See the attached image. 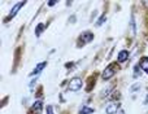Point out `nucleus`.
<instances>
[{
    "instance_id": "7ed1b4c3",
    "label": "nucleus",
    "mask_w": 148,
    "mask_h": 114,
    "mask_svg": "<svg viewBox=\"0 0 148 114\" xmlns=\"http://www.w3.org/2000/svg\"><path fill=\"white\" fill-rule=\"evenodd\" d=\"M82 84H83L82 79L79 78V76H75V78H73L72 81L69 82V91H73V92L79 91V89L82 88Z\"/></svg>"
},
{
    "instance_id": "9d476101",
    "label": "nucleus",
    "mask_w": 148,
    "mask_h": 114,
    "mask_svg": "<svg viewBox=\"0 0 148 114\" xmlns=\"http://www.w3.org/2000/svg\"><path fill=\"white\" fill-rule=\"evenodd\" d=\"M44 29H46V25H44V23H38V26L35 27V35L40 36L42 33L44 31Z\"/></svg>"
},
{
    "instance_id": "2eb2a0df",
    "label": "nucleus",
    "mask_w": 148,
    "mask_h": 114,
    "mask_svg": "<svg viewBox=\"0 0 148 114\" xmlns=\"http://www.w3.org/2000/svg\"><path fill=\"white\" fill-rule=\"evenodd\" d=\"M139 88H140V84L135 83L133 87H130V92H131V94H135V91H136V89H139Z\"/></svg>"
},
{
    "instance_id": "aec40b11",
    "label": "nucleus",
    "mask_w": 148,
    "mask_h": 114,
    "mask_svg": "<svg viewBox=\"0 0 148 114\" xmlns=\"http://www.w3.org/2000/svg\"><path fill=\"white\" fill-rule=\"evenodd\" d=\"M143 5H147L148 7V1H143Z\"/></svg>"
},
{
    "instance_id": "a211bd4d",
    "label": "nucleus",
    "mask_w": 148,
    "mask_h": 114,
    "mask_svg": "<svg viewBox=\"0 0 148 114\" xmlns=\"http://www.w3.org/2000/svg\"><path fill=\"white\" fill-rule=\"evenodd\" d=\"M47 4H48V7H53L55 4H57V1H48Z\"/></svg>"
},
{
    "instance_id": "423d86ee",
    "label": "nucleus",
    "mask_w": 148,
    "mask_h": 114,
    "mask_svg": "<svg viewBox=\"0 0 148 114\" xmlns=\"http://www.w3.org/2000/svg\"><path fill=\"white\" fill-rule=\"evenodd\" d=\"M46 66H47V61H43V62L38 63V65L35 66V69H34V70L31 71V74H30V75L33 76V75H35V74H36V75H39V74L42 73V70H43V69L46 68Z\"/></svg>"
},
{
    "instance_id": "dca6fc26",
    "label": "nucleus",
    "mask_w": 148,
    "mask_h": 114,
    "mask_svg": "<svg viewBox=\"0 0 148 114\" xmlns=\"http://www.w3.org/2000/svg\"><path fill=\"white\" fill-rule=\"evenodd\" d=\"M46 112H47V114H55L53 113V106H52V105H47V106H46Z\"/></svg>"
},
{
    "instance_id": "f3484780",
    "label": "nucleus",
    "mask_w": 148,
    "mask_h": 114,
    "mask_svg": "<svg viewBox=\"0 0 148 114\" xmlns=\"http://www.w3.org/2000/svg\"><path fill=\"white\" fill-rule=\"evenodd\" d=\"M75 18H77V17H75V16H74V14H73V16H70V18H69V22H70V23H74V22H75Z\"/></svg>"
},
{
    "instance_id": "f03ea898",
    "label": "nucleus",
    "mask_w": 148,
    "mask_h": 114,
    "mask_svg": "<svg viewBox=\"0 0 148 114\" xmlns=\"http://www.w3.org/2000/svg\"><path fill=\"white\" fill-rule=\"evenodd\" d=\"M117 73V69H116V65H109L108 68H105L104 69V71H103V74H101V78L104 79V81H108V79H110L114 74Z\"/></svg>"
},
{
    "instance_id": "f8f14e48",
    "label": "nucleus",
    "mask_w": 148,
    "mask_h": 114,
    "mask_svg": "<svg viewBox=\"0 0 148 114\" xmlns=\"http://www.w3.org/2000/svg\"><path fill=\"white\" fill-rule=\"evenodd\" d=\"M95 110L92 109V108H90V106H83L81 110H79V114H92Z\"/></svg>"
},
{
    "instance_id": "ddd939ff",
    "label": "nucleus",
    "mask_w": 148,
    "mask_h": 114,
    "mask_svg": "<svg viewBox=\"0 0 148 114\" xmlns=\"http://www.w3.org/2000/svg\"><path fill=\"white\" fill-rule=\"evenodd\" d=\"M130 26H131V31H133V34H136V25H135V20H134V17H131V20H130Z\"/></svg>"
},
{
    "instance_id": "4468645a",
    "label": "nucleus",
    "mask_w": 148,
    "mask_h": 114,
    "mask_svg": "<svg viewBox=\"0 0 148 114\" xmlns=\"http://www.w3.org/2000/svg\"><path fill=\"white\" fill-rule=\"evenodd\" d=\"M112 88H113L112 86H109L108 88H104V89L101 91V96L104 97V96H107V95H109V94H110V89H112Z\"/></svg>"
},
{
    "instance_id": "0eeeda50",
    "label": "nucleus",
    "mask_w": 148,
    "mask_h": 114,
    "mask_svg": "<svg viewBox=\"0 0 148 114\" xmlns=\"http://www.w3.org/2000/svg\"><path fill=\"white\" fill-rule=\"evenodd\" d=\"M127 58H129V51L122 49V51L118 52V56H117L118 62H125V61H127Z\"/></svg>"
},
{
    "instance_id": "6ab92c4d",
    "label": "nucleus",
    "mask_w": 148,
    "mask_h": 114,
    "mask_svg": "<svg viewBox=\"0 0 148 114\" xmlns=\"http://www.w3.org/2000/svg\"><path fill=\"white\" fill-rule=\"evenodd\" d=\"M144 104L148 105V95H147V97H146V101H144Z\"/></svg>"
},
{
    "instance_id": "1a4fd4ad",
    "label": "nucleus",
    "mask_w": 148,
    "mask_h": 114,
    "mask_svg": "<svg viewBox=\"0 0 148 114\" xmlns=\"http://www.w3.org/2000/svg\"><path fill=\"white\" fill-rule=\"evenodd\" d=\"M139 66H140V69H143L148 74V57H142L140 62H139Z\"/></svg>"
},
{
    "instance_id": "6e6552de",
    "label": "nucleus",
    "mask_w": 148,
    "mask_h": 114,
    "mask_svg": "<svg viewBox=\"0 0 148 114\" xmlns=\"http://www.w3.org/2000/svg\"><path fill=\"white\" fill-rule=\"evenodd\" d=\"M42 110H43V102H42L40 100H38V101H35L33 104V112L36 114H40Z\"/></svg>"
},
{
    "instance_id": "9b49d317",
    "label": "nucleus",
    "mask_w": 148,
    "mask_h": 114,
    "mask_svg": "<svg viewBox=\"0 0 148 114\" xmlns=\"http://www.w3.org/2000/svg\"><path fill=\"white\" fill-rule=\"evenodd\" d=\"M105 21H107V14H105V13H103V14L99 17V20L95 22V26H96V27H99V26H101Z\"/></svg>"
},
{
    "instance_id": "f257e3e1",
    "label": "nucleus",
    "mask_w": 148,
    "mask_h": 114,
    "mask_svg": "<svg viewBox=\"0 0 148 114\" xmlns=\"http://www.w3.org/2000/svg\"><path fill=\"white\" fill-rule=\"evenodd\" d=\"M92 40H94V34L90 33V31H84L78 38V47H82L87 43H91Z\"/></svg>"
},
{
    "instance_id": "20e7f679",
    "label": "nucleus",
    "mask_w": 148,
    "mask_h": 114,
    "mask_svg": "<svg viewBox=\"0 0 148 114\" xmlns=\"http://www.w3.org/2000/svg\"><path fill=\"white\" fill-rule=\"evenodd\" d=\"M25 4H26V1H18L17 4H16L14 7H13L12 9H10L9 14H8V17H7V20H5V21H10V20H12V18L14 17V16H16V14H17V13H18V10H20L21 8H22V7H23V5H25Z\"/></svg>"
},
{
    "instance_id": "39448f33",
    "label": "nucleus",
    "mask_w": 148,
    "mask_h": 114,
    "mask_svg": "<svg viewBox=\"0 0 148 114\" xmlns=\"http://www.w3.org/2000/svg\"><path fill=\"white\" fill-rule=\"evenodd\" d=\"M120 110V102H112L105 108V113L107 114H116Z\"/></svg>"
}]
</instances>
